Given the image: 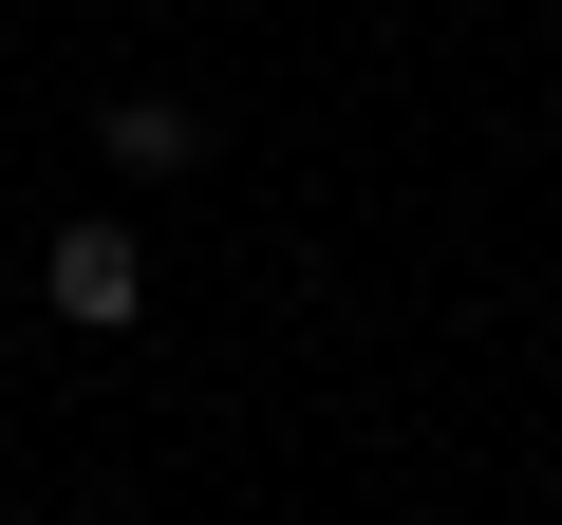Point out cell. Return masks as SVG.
Returning <instances> with one entry per match:
<instances>
[{"label": "cell", "mask_w": 562, "mask_h": 525, "mask_svg": "<svg viewBox=\"0 0 562 525\" xmlns=\"http://www.w3.org/2000/svg\"><path fill=\"white\" fill-rule=\"evenodd\" d=\"M38 301H57L76 338H132V301H150V244H132V225H57V244H38Z\"/></svg>", "instance_id": "cell-1"}, {"label": "cell", "mask_w": 562, "mask_h": 525, "mask_svg": "<svg viewBox=\"0 0 562 525\" xmlns=\"http://www.w3.org/2000/svg\"><path fill=\"white\" fill-rule=\"evenodd\" d=\"M94 132H113V169H188V150H206L188 94H94Z\"/></svg>", "instance_id": "cell-2"}]
</instances>
